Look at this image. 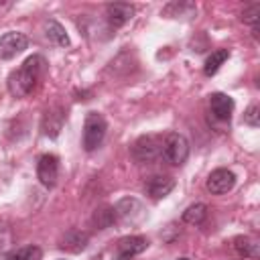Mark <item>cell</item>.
<instances>
[{
    "instance_id": "1",
    "label": "cell",
    "mask_w": 260,
    "mask_h": 260,
    "mask_svg": "<svg viewBox=\"0 0 260 260\" xmlns=\"http://www.w3.org/2000/svg\"><path fill=\"white\" fill-rule=\"evenodd\" d=\"M47 61L41 55H32L28 57L18 69H14L8 75V91L14 98H26L39 83L41 75L45 73Z\"/></svg>"
},
{
    "instance_id": "2",
    "label": "cell",
    "mask_w": 260,
    "mask_h": 260,
    "mask_svg": "<svg viewBox=\"0 0 260 260\" xmlns=\"http://www.w3.org/2000/svg\"><path fill=\"white\" fill-rule=\"evenodd\" d=\"M114 217H116V221L120 225L134 228V225H140L146 219V209H144L140 199H136V197H122L114 205Z\"/></svg>"
},
{
    "instance_id": "3",
    "label": "cell",
    "mask_w": 260,
    "mask_h": 260,
    "mask_svg": "<svg viewBox=\"0 0 260 260\" xmlns=\"http://www.w3.org/2000/svg\"><path fill=\"white\" fill-rule=\"evenodd\" d=\"M106 130H108L106 118L102 114H98V112H89L85 116V122H83V148L87 152L95 150L104 142Z\"/></svg>"
},
{
    "instance_id": "4",
    "label": "cell",
    "mask_w": 260,
    "mask_h": 260,
    "mask_svg": "<svg viewBox=\"0 0 260 260\" xmlns=\"http://www.w3.org/2000/svg\"><path fill=\"white\" fill-rule=\"evenodd\" d=\"M160 154L165 156L167 162L179 167L187 160L189 156V140L179 134V132H171L162 138V146H160Z\"/></svg>"
},
{
    "instance_id": "5",
    "label": "cell",
    "mask_w": 260,
    "mask_h": 260,
    "mask_svg": "<svg viewBox=\"0 0 260 260\" xmlns=\"http://www.w3.org/2000/svg\"><path fill=\"white\" fill-rule=\"evenodd\" d=\"M160 146H162V140L158 136H152V134L140 136L132 144V156L138 162H152L160 156Z\"/></svg>"
},
{
    "instance_id": "6",
    "label": "cell",
    "mask_w": 260,
    "mask_h": 260,
    "mask_svg": "<svg viewBox=\"0 0 260 260\" xmlns=\"http://www.w3.org/2000/svg\"><path fill=\"white\" fill-rule=\"evenodd\" d=\"M26 47H28L26 35H22L18 30H10V32L2 35L0 37V61H8V59L16 57Z\"/></svg>"
},
{
    "instance_id": "7",
    "label": "cell",
    "mask_w": 260,
    "mask_h": 260,
    "mask_svg": "<svg viewBox=\"0 0 260 260\" xmlns=\"http://www.w3.org/2000/svg\"><path fill=\"white\" fill-rule=\"evenodd\" d=\"M234 185H236V175L230 169H215L209 173V177L205 181V187L211 195H223V193L232 191Z\"/></svg>"
},
{
    "instance_id": "8",
    "label": "cell",
    "mask_w": 260,
    "mask_h": 260,
    "mask_svg": "<svg viewBox=\"0 0 260 260\" xmlns=\"http://www.w3.org/2000/svg\"><path fill=\"white\" fill-rule=\"evenodd\" d=\"M37 177L43 187H47V189L55 187V183L59 179V158L55 154H43L37 162Z\"/></svg>"
},
{
    "instance_id": "9",
    "label": "cell",
    "mask_w": 260,
    "mask_h": 260,
    "mask_svg": "<svg viewBox=\"0 0 260 260\" xmlns=\"http://www.w3.org/2000/svg\"><path fill=\"white\" fill-rule=\"evenodd\" d=\"M148 248V240L144 236H126L118 242V260H130L142 254Z\"/></svg>"
},
{
    "instance_id": "10",
    "label": "cell",
    "mask_w": 260,
    "mask_h": 260,
    "mask_svg": "<svg viewBox=\"0 0 260 260\" xmlns=\"http://www.w3.org/2000/svg\"><path fill=\"white\" fill-rule=\"evenodd\" d=\"M209 108H211V114H213L217 120L230 122L232 112H234V100H232L228 93L215 91V93L209 95Z\"/></svg>"
},
{
    "instance_id": "11",
    "label": "cell",
    "mask_w": 260,
    "mask_h": 260,
    "mask_svg": "<svg viewBox=\"0 0 260 260\" xmlns=\"http://www.w3.org/2000/svg\"><path fill=\"white\" fill-rule=\"evenodd\" d=\"M63 122H65V112H63L59 106H55V108H51V110L45 112L41 128H43V132H45V136L57 138L59 132H61V128H63Z\"/></svg>"
},
{
    "instance_id": "12",
    "label": "cell",
    "mask_w": 260,
    "mask_h": 260,
    "mask_svg": "<svg viewBox=\"0 0 260 260\" xmlns=\"http://www.w3.org/2000/svg\"><path fill=\"white\" fill-rule=\"evenodd\" d=\"M106 16H108V22L112 26H122V24H126L134 16V6L132 4H126V2L108 4L106 6Z\"/></svg>"
},
{
    "instance_id": "13",
    "label": "cell",
    "mask_w": 260,
    "mask_h": 260,
    "mask_svg": "<svg viewBox=\"0 0 260 260\" xmlns=\"http://www.w3.org/2000/svg\"><path fill=\"white\" fill-rule=\"evenodd\" d=\"M173 189H175V179L169 175H156V177H150L146 181V193L154 199L167 197Z\"/></svg>"
},
{
    "instance_id": "14",
    "label": "cell",
    "mask_w": 260,
    "mask_h": 260,
    "mask_svg": "<svg viewBox=\"0 0 260 260\" xmlns=\"http://www.w3.org/2000/svg\"><path fill=\"white\" fill-rule=\"evenodd\" d=\"M87 242H89V236L85 232H81V230H69L61 238L59 248L61 250H69V252H81V250H85Z\"/></svg>"
},
{
    "instance_id": "15",
    "label": "cell",
    "mask_w": 260,
    "mask_h": 260,
    "mask_svg": "<svg viewBox=\"0 0 260 260\" xmlns=\"http://www.w3.org/2000/svg\"><path fill=\"white\" fill-rule=\"evenodd\" d=\"M45 35H47V39L53 41L57 47H67V45H69V37H67L65 28H63V24H59L57 20H49V22L45 24Z\"/></svg>"
},
{
    "instance_id": "16",
    "label": "cell",
    "mask_w": 260,
    "mask_h": 260,
    "mask_svg": "<svg viewBox=\"0 0 260 260\" xmlns=\"http://www.w3.org/2000/svg\"><path fill=\"white\" fill-rule=\"evenodd\" d=\"M228 59H230V51H228V49L211 51V55L205 59V65H203L205 75H213V73H217V69H219Z\"/></svg>"
},
{
    "instance_id": "17",
    "label": "cell",
    "mask_w": 260,
    "mask_h": 260,
    "mask_svg": "<svg viewBox=\"0 0 260 260\" xmlns=\"http://www.w3.org/2000/svg\"><path fill=\"white\" fill-rule=\"evenodd\" d=\"M207 217V205L205 203H193L183 211V221L189 225H199Z\"/></svg>"
},
{
    "instance_id": "18",
    "label": "cell",
    "mask_w": 260,
    "mask_h": 260,
    "mask_svg": "<svg viewBox=\"0 0 260 260\" xmlns=\"http://www.w3.org/2000/svg\"><path fill=\"white\" fill-rule=\"evenodd\" d=\"M234 248L244 256V258H258V244L252 240V238H246V236H238L234 240Z\"/></svg>"
},
{
    "instance_id": "19",
    "label": "cell",
    "mask_w": 260,
    "mask_h": 260,
    "mask_svg": "<svg viewBox=\"0 0 260 260\" xmlns=\"http://www.w3.org/2000/svg\"><path fill=\"white\" fill-rule=\"evenodd\" d=\"M93 225L98 228V230H106V228H110L114 221H116V217H114V207H100L95 213H93Z\"/></svg>"
},
{
    "instance_id": "20",
    "label": "cell",
    "mask_w": 260,
    "mask_h": 260,
    "mask_svg": "<svg viewBox=\"0 0 260 260\" xmlns=\"http://www.w3.org/2000/svg\"><path fill=\"white\" fill-rule=\"evenodd\" d=\"M8 260H43V250L39 246H24L12 252Z\"/></svg>"
},
{
    "instance_id": "21",
    "label": "cell",
    "mask_w": 260,
    "mask_h": 260,
    "mask_svg": "<svg viewBox=\"0 0 260 260\" xmlns=\"http://www.w3.org/2000/svg\"><path fill=\"white\" fill-rule=\"evenodd\" d=\"M258 16H260V4H258V2H254V4H250V6L242 12V22H244V24H250V26L256 30Z\"/></svg>"
},
{
    "instance_id": "22",
    "label": "cell",
    "mask_w": 260,
    "mask_h": 260,
    "mask_svg": "<svg viewBox=\"0 0 260 260\" xmlns=\"http://www.w3.org/2000/svg\"><path fill=\"white\" fill-rule=\"evenodd\" d=\"M244 122L248 126H252V128H258L260 126V108L256 104L248 106V110L244 112Z\"/></svg>"
},
{
    "instance_id": "23",
    "label": "cell",
    "mask_w": 260,
    "mask_h": 260,
    "mask_svg": "<svg viewBox=\"0 0 260 260\" xmlns=\"http://www.w3.org/2000/svg\"><path fill=\"white\" fill-rule=\"evenodd\" d=\"M177 260H189V258H185V256H183V258H177Z\"/></svg>"
}]
</instances>
